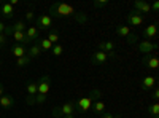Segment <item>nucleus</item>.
Here are the masks:
<instances>
[{
  "instance_id": "37",
  "label": "nucleus",
  "mask_w": 159,
  "mask_h": 118,
  "mask_svg": "<svg viewBox=\"0 0 159 118\" xmlns=\"http://www.w3.org/2000/svg\"><path fill=\"white\" fill-rule=\"evenodd\" d=\"M62 118H75L73 115H69V116H62Z\"/></svg>"
},
{
  "instance_id": "25",
  "label": "nucleus",
  "mask_w": 159,
  "mask_h": 118,
  "mask_svg": "<svg viewBox=\"0 0 159 118\" xmlns=\"http://www.w3.org/2000/svg\"><path fill=\"white\" fill-rule=\"evenodd\" d=\"M29 62H30V58H29L27 54L22 56V58H18V59H16V65H18V67H25V65H27Z\"/></svg>"
},
{
  "instance_id": "35",
  "label": "nucleus",
  "mask_w": 159,
  "mask_h": 118,
  "mask_svg": "<svg viewBox=\"0 0 159 118\" xmlns=\"http://www.w3.org/2000/svg\"><path fill=\"white\" fill-rule=\"evenodd\" d=\"M8 3H10L11 7H16V5H18V0H10V2H8Z\"/></svg>"
},
{
  "instance_id": "14",
  "label": "nucleus",
  "mask_w": 159,
  "mask_h": 118,
  "mask_svg": "<svg viewBox=\"0 0 159 118\" xmlns=\"http://www.w3.org/2000/svg\"><path fill=\"white\" fill-rule=\"evenodd\" d=\"M13 106H15V99H13V96L3 94L2 97H0V107H3V109H11Z\"/></svg>"
},
{
  "instance_id": "27",
  "label": "nucleus",
  "mask_w": 159,
  "mask_h": 118,
  "mask_svg": "<svg viewBox=\"0 0 159 118\" xmlns=\"http://www.w3.org/2000/svg\"><path fill=\"white\" fill-rule=\"evenodd\" d=\"M51 51H52V54H54V56H61L64 53V48H62V45L57 43V45H52V50Z\"/></svg>"
},
{
  "instance_id": "28",
  "label": "nucleus",
  "mask_w": 159,
  "mask_h": 118,
  "mask_svg": "<svg viewBox=\"0 0 159 118\" xmlns=\"http://www.w3.org/2000/svg\"><path fill=\"white\" fill-rule=\"evenodd\" d=\"M92 5H94V8H105L108 5V2H107V0H102V2H94Z\"/></svg>"
},
{
  "instance_id": "32",
  "label": "nucleus",
  "mask_w": 159,
  "mask_h": 118,
  "mask_svg": "<svg viewBox=\"0 0 159 118\" xmlns=\"http://www.w3.org/2000/svg\"><path fill=\"white\" fill-rule=\"evenodd\" d=\"M151 11H154V13L159 11V2H154V3L151 5Z\"/></svg>"
},
{
  "instance_id": "6",
  "label": "nucleus",
  "mask_w": 159,
  "mask_h": 118,
  "mask_svg": "<svg viewBox=\"0 0 159 118\" xmlns=\"http://www.w3.org/2000/svg\"><path fill=\"white\" fill-rule=\"evenodd\" d=\"M137 48H139L140 53H143L145 56H148V54L153 53V51L157 50V45L156 43H151L150 40H142V42L137 43Z\"/></svg>"
},
{
  "instance_id": "33",
  "label": "nucleus",
  "mask_w": 159,
  "mask_h": 118,
  "mask_svg": "<svg viewBox=\"0 0 159 118\" xmlns=\"http://www.w3.org/2000/svg\"><path fill=\"white\" fill-rule=\"evenodd\" d=\"M157 97H159V89L154 88V91H153V99H154V102H157Z\"/></svg>"
},
{
  "instance_id": "39",
  "label": "nucleus",
  "mask_w": 159,
  "mask_h": 118,
  "mask_svg": "<svg viewBox=\"0 0 159 118\" xmlns=\"http://www.w3.org/2000/svg\"><path fill=\"white\" fill-rule=\"evenodd\" d=\"M0 65H2V61H0Z\"/></svg>"
},
{
  "instance_id": "7",
  "label": "nucleus",
  "mask_w": 159,
  "mask_h": 118,
  "mask_svg": "<svg viewBox=\"0 0 159 118\" xmlns=\"http://www.w3.org/2000/svg\"><path fill=\"white\" fill-rule=\"evenodd\" d=\"M52 26V18L49 15H40L37 16L35 19V27L40 31V29H49Z\"/></svg>"
},
{
  "instance_id": "8",
  "label": "nucleus",
  "mask_w": 159,
  "mask_h": 118,
  "mask_svg": "<svg viewBox=\"0 0 159 118\" xmlns=\"http://www.w3.org/2000/svg\"><path fill=\"white\" fill-rule=\"evenodd\" d=\"M115 43L111 40H107V42H99V51H103L107 53L108 58H116V53H115Z\"/></svg>"
},
{
  "instance_id": "30",
  "label": "nucleus",
  "mask_w": 159,
  "mask_h": 118,
  "mask_svg": "<svg viewBox=\"0 0 159 118\" xmlns=\"http://www.w3.org/2000/svg\"><path fill=\"white\" fill-rule=\"evenodd\" d=\"M100 118H119V115H111V113H100Z\"/></svg>"
},
{
  "instance_id": "16",
  "label": "nucleus",
  "mask_w": 159,
  "mask_h": 118,
  "mask_svg": "<svg viewBox=\"0 0 159 118\" xmlns=\"http://www.w3.org/2000/svg\"><path fill=\"white\" fill-rule=\"evenodd\" d=\"M11 37L18 42V45H25V43H30L29 38L25 37V32H11Z\"/></svg>"
},
{
  "instance_id": "13",
  "label": "nucleus",
  "mask_w": 159,
  "mask_h": 118,
  "mask_svg": "<svg viewBox=\"0 0 159 118\" xmlns=\"http://www.w3.org/2000/svg\"><path fill=\"white\" fill-rule=\"evenodd\" d=\"M11 54L18 59V58H22V56L27 54V50H25L24 45H13L11 46Z\"/></svg>"
},
{
  "instance_id": "31",
  "label": "nucleus",
  "mask_w": 159,
  "mask_h": 118,
  "mask_svg": "<svg viewBox=\"0 0 159 118\" xmlns=\"http://www.w3.org/2000/svg\"><path fill=\"white\" fill-rule=\"evenodd\" d=\"M7 43V35L5 34H0V46H3Z\"/></svg>"
},
{
  "instance_id": "4",
  "label": "nucleus",
  "mask_w": 159,
  "mask_h": 118,
  "mask_svg": "<svg viewBox=\"0 0 159 118\" xmlns=\"http://www.w3.org/2000/svg\"><path fill=\"white\" fill-rule=\"evenodd\" d=\"M126 22L129 24V27H130V26H135V27H139V26H142V24H143V16L140 15L139 11L132 10V11H129V13H127V16H126Z\"/></svg>"
},
{
  "instance_id": "12",
  "label": "nucleus",
  "mask_w": 159,
  "mask_h": 118,
  "mask_svg": "<svg viewBox=\"0 0 159 118\" xmlns=\"http://www.w3.org/2000/svg\"><path fill=\"white\" fill-rule=\"evenodd\" d=\"M142 62L145 64V67H148V69H157L159 67V59L156 58V56H153V54H148V56H145L143 59H142Z\"/></svg>"
},
{
  "instance_id": "3",
  "label": "nucleus",
  "mask_w": 159,
  "mask_h": 118,
  "mask_svg": "<svg viewBox=\"0 0 159 118\" xmlns=\"http://www.w3.org/2000/svg\"><path fill=\"white\" fill-rule=\"evenodd\" d=\"M92 102H94V99H92L91 96H88V97H81V99L75 101V107H76V110H78V112L86 113V112H89V110H91Z\"/></svg>"
},
{
  "instance_id": "9",
  "label": "nucleus",
  "mask_w": 159,
  "mask_h": 118,
  "mask_svg": "<svg viewBox=\"0 0 159 118\" xmlns=\"http://www.w3.org/2000/svg\"><path fill=\"white\" fill-rule=\"evenodd\" d=\"M110 58L107 53H103V51H94V54L91 56V64H94V65H102L105 64Z\"/></svg>"
},
{
  "instance_id": "26",
  "label": "nucleus",
  "mask_w": 159,
  "mask_h": 118,
  "mask_svg": "<svg viewBox=\"0 0 159 118\" xmlns=\"http://www.w3.org/2000/svg\"><path fill=\"white\" fill-rule=\"evenodd\" d=\"M148 113H150L151 116H157V115H159V104H157V102H153L151 106L148 107Z\"/></svg>"
},
{
  "instance_id": "36",
  "label": "nucleus",
  "mask_w": 159,
  "mask_h": 118,
  "mask_svg": "<svg viewBox=\"0 0 159 118\" xmlns=\"http://www.w3.org/2000/svg\"><path fill=\"white\" fill-rule=\"evenodd\" d=\"M3 94H5V89H3V86H2V85H0V97H2Z\"/></svg>"
},
{
  "instance_id": "17",
  "label": "nucleus",
  "mask_w": 159,
  "mask_h": 118,
  "mask_svg": "<svg viewBox=\"0 0 159 118\" xmlns=\"http://www.w3.org/2000/svg\"><path fill=\"white\" fill-rule=\"evenodd\" d=\"M0 13L5 16V18H13V15H15V10H13V7L10 3H3L2 7H0Z\"/></svg>"
},
{
  "instance_id": "24",
  "label": "nucleus",
  "mask_w": 159,
  "mask_h": 118,
  "mask_svg": "<svg viewBox=\"0 0 159 118\" xmlns=\"http://www.w3.org/2000/svg\"><path fill=\"white\" fill-rule=\"evenodd\" d=\"M46 38H48V40H49L52 45H57V43H59V38H61V35H59L56 31H52V32H49V34H48V37H46Z\"/></svg>"
},
{
  "instance_id": "15",
  "label": "nucleus",
  "mask_w": 159,
  "mask_h": 118,
  "mask_svg": "<svg viewBox=\"0 0 159 118\" xmlns=\"http://www.w3.org/2000/svg\"><path fill=\"white\" fill-rule=\"evenodd\" d=\"M140 85H142V89H145V91L153 89V88L156 86V78H154V77H145Z\"/></svg>"
},
{
  "instance_id": "34",
  "label": "nucleus",
  "mask_w": 159,
  "mask_h": 118,
  "mask_svg": "<svg viewBox=\"0 0 159 118\" xmlns=\"http://www.w3.org/2000/svg\"><path fill=\"white\" fill-rule=\"evenodd\" d=\"M5 29H7V26H5L2 21H0V34H3V32H5Z\"/></svg>"
},
{
  "instance_id": "11",
  "label": "nucleus",
  "mask_w": 159,
  "mask_h": 118,
  "mask_svg": "<svg viewBox=\"0 0 159 118\" xmlns=\"http://www.w3.org/2000/svg\"><path fill=\"white\" fill-rule=\"evenodd\" d=\"M134 10L139 11L140 15L143 16L145 13H150V11H151V5H150L148 2H145V0H137V2L134 3Z\"/></svg>"
},
{
  "instance_id": "2",
  "label": "nucleus",
  "mask_w": 159,
  "mask_h": 118,
  "mask_svg": "<svg viewBox=\"0 0 159 118\" xmlns=\"http://www.w3.org/2000/svg\"><path fill=\"white\" fill-rule=\"evenodd\" d=\"M75 101H69V102H64L61 107H54L52 109V115L56 118H62V116H69V115H75Z\"/></svg>"
},
{
  "instance_id": "5",
  "label": "nucleus",
  "mask_w": 159,
  "mask_h": 118,
  "mask_svg": "<svg viewBox=\"0 0 159 118\" xmlns=\"http://www.w3.org/2000/svg\"><path fill=\"white\" fill-rule=\"evenodd\" d=\"M37 83H38V94L48 96L49 88H51V77H49V75L40 77V80H37Z\"/></svg>"
},
{
  "instance_id": "21",
  "label": "nucleus",
  "mask_w": 159,
  "mask_h": 118,
  "mask_svg": "<svg viewBox=\"0 0 159 118\" xmlns=\"http://www.w3.org/2000/svg\"><path fill=\"white\" fill-rule=\"evenodd\" d=\"M25 89H27V96H35V94L38 93V83H37L35 80H32V82L27 83Z\"/></svg>"
},
{
  "instance_id": "19",
  "label": "nucleus",
  "mask_w": 159,
  "mask_h": 118,
  "mask_svg": "<svg viewBox=\"0 0 159 118\" xmlns=\"http://www.w3.org/2000/svg\"><path fill=\"white\" fill-rule=\"evenodd\" d=\"M25 37L29 38V42L37 40V38H38V29L35 27V26H29V27L25 29Z\"/></svg>"
},
{
  "instance_id": "23",
  "label": "nucleus",
  "mask_w": 159,
  "mask_h": 118,
  "mask_svg": "<svg viewBox=\"0 0 159 118\" xmlns=\"http://www.w3.org/2000/svg\"><path fill=\"white\" fill-rule=\"evenodd\" d=\"M91 109L94 110L96 113H103V110H105V102H102V101H94L92 102V106H91Z\"/></svg>"
},
{
  "instance_id": "22",
  "label": "nucleus",
  "mask_w": 159,
  "mask_h": 118,
  "mask_svg": "<svg viewBox=\"0 0 159 118\" xmlns=\"http://www.w3.org/2000/svg\"><path fill=\"white\" fill-rule=\"evenodd\" d=\"M37 43H38L40 48H42V51H49V50H52V43L48 40V38H38Z\"/></svg>"
},
{
  "instance_id": "18",
  "label": "nucleus",
  "mask_w": 159,
  "mask_h": 118,
  "mask_svg": "<svg viewBox=\"0 0 159 118\" xmlns=\"http://www.w3.org/2000/svg\"><path fill=\"white\" fill-rule=\"evenodd\" d=\"M116 34H118L119 37H123V38H127L132 32H130V27H129V26L121 24V26H116Z\"/></svg>"
},
{
  "instance_id": "38",
  "label": "nucleus",
  "mask_w": 159,
  "mask_h": 118,
  "mask_svg": "<svg viewBox=\"0 0 159 118\" xmlns=\"http://www.w3.org/2000/svg\"><path fill=\"white\" fill-rule=\"evenodd\" d=\"M153 118H159V115H157V116H153Z\"/></svg>"
},
{
  "instance_id": "29",
  "label": "nucleus",
  "mask_w": 159,
  "mask_h": 118,
  "mask_svg": "<svg viewBox=\"0 0 159 118\" xmlns=\"http://www.w3.org/2000/svg\"><path fill=\"white\" fill-rule=\"evenodd\" d=\"M34 18H35L34 11H27V13H25V19H27V21H32Z\"/></svg>"
},
{
  "instance_id": "10",
  "label": "nucleus",
  "mask_w": 159,
  "mask_h": 118,
  "mask_svg": "<svg viewBox=\"0 0 159 118\" xmlns=\"http://www.w3.org/2000/svg\"><path fill=\"white\" fill-rule=\"evenodd\" d=\"M142 35H143V40H151V38H154V37L157 35V26H156V24L147 26V27L143 29Z\"/></svg>"
},
{
  "instance_id": "1",
  "label": "nucleus",
  "mask_w": 159,
  "mask_h": 118,
  "mask_svg": "<svg viewBox=\"0 0 159 118\" xmlns=\"http://www.w3.org/2000/svg\"><path fill=\"white\" fill-rule=\"evenodd\" d=\"M49 16L51 18H69V16H73L76 19L78 13L76 10L69 5V3H64V2H56L49 7Z\"/></svg>"
},
{
  "instance_id": "20",
  "label": "nucleus",
  "mask_w": 159,
  "mask_h": 118,
  "mask_svg": "<svg viewBox=\"0 0 159 118\" xmlns=\"http://www.w3.org/2000/svg\"><path fill=\"white\" fill-rule=\"evenodd\" d=\"M40 54H42V48H40L38 43L35 42V45H32V46L27 50V56H29L30 59H34V58H38Z\"/></svg>"
}]
</instances>
